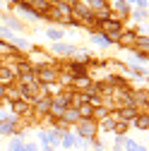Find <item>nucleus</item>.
Here are the masks:
<instances>
[{
	"instance_id": "obj_8",
	"label": "nucleus",
	"mask_w": 149,
	"mask_h": 151,
	"mask_svg": "<svg viewBox=\"0 0 149 151\" xmlns=\"http://www.w3.org/2000/svg\"><path fill=\"white\" fill-rule=\"evenodd\" d=\"M137 129H144L147 132V127H149V118H147V113H144V115H137Z\"/></svg>"
},
{
	"instance_id": "obj_3",
	"label": "nucleus",
	"mask_w": 149,
	"mask_h": 151,
	"mask_svg": "<svg viewBox=\"0 0 149 151\" xmlns=\"http://www.w3.org/2000/svg\"><path fill=\"white\" fill-rule=\"evenodd\" d=\"M70 10H74V14H77L80 19H84V22H89V19H91V10H89L87 5H82V3H77V5H72Z\"/></svg>"
},
{
	"instance_id": "obj_19",
	"label": "nucleus",
	"mask_w": 149,
	"mask_h": 151,
	"mask_svg": "<svg viewBox=\"0 0 149 151\" xmlns=\"http://www.w3.org/2000/svg\"><path fill=\"white\" fill-rule=\"evenodd\" d=\"M7 50H12V48H7L5 43H0V53H7Z\"/></svg>"
},
{
	"instance_id": "obj_4",
	"label": "nucleus",
	"mask_w": 149,
	"mask_h": 151,
	"mask_svg": "<svg viewBox=\"0 0 149 151\" xmlns=\"http://www.w3.org/2000/svg\"><path fill=\"white\" fill-rule=\"evenodd\" d=\"M103 29L113 34V39H118V31H120V22H111V19H103Z\"/></svg>"
},
{
	"instance_id": "obj_16",
	"label": "nucleus",
	"mask_w": 149,
	"mask_h": 151,
	"mask_svg": "<svg viewBox=\"0 0 149 151\" xmlns=\"http://www.w3.org/2000/svg\"><path fill=\"white\" fill-rule=\"evenodd\" d=\"M135 41V34H127V36H123V39H120V43L125 46V43H132Z\"/></svg>"
},
{
	"instance_id": "obj_9",
	"label": "nucleus",
	"mask_w": 149,
	"mask_h": 151,
	"mask_svg": "<svg viewBox=\"0 0 149 151\" xmlns=\"http://www.w3.org/2000/svg\"><path fill=\"white\" fill-rule=\"evenodd\" d=\"M12 110L17 113V115H22V113H27V103L24 101H14L12 103Z\"/></svg>"
},
{
	"instance_id": "obj_5",
	"label": "nucleus",
	"mask_w": 149,
	"mask_h": 151,
	"mask_svg": "<svg viewBox=\"0 0 149 151\" xmlns=\"http://www.w3.org/2000/svg\"><path fill=\"white\" fill-rule=\"evenodd\" d=\"M70 72L77 74V77H84V74H87V65H82V63H72V65H70Z\"/></svg>"
},
{
	"instance_id": "obj_18",
	"label": "nucleus",
	"mask_w": 149,
	"mask_h": 151,
	"mask_svg": "<svg viewBox=\"0 0 149 151\" xmlns=\"http://www.w3.org/2000/svg\"><path fill=\"white\" fill-rule=\"evenodd\" d=\"M48 36H51V39H55V41H58V39H60V31H55V29H51V31H48Z\"/></svg>"
},
{
	"instance_id": "obj_10",
	"label": "nucleus",
	"mask_w": 149,
	"mask_h": 151,
	"mask_svg": "<svg viewBox=\"0 0 149 151\" xmlns=\"http://www.w3.org/2000/svg\"><path fill=\"white\" fill-rule=\"evenodd\" d=\"M74 86H80V89H84V86H87V91H89L91 82L87 79V74H84V77H77V79H74Z\"/></svg>"
},
{
	"instance_id": "obj_20",
	"label": "nucleus",
	"mask_w": 149,
	"mask_h": 151,
	"mask_svg": "<svg viewBox=\"0 0 149 151\" xmlns=\"http://www.w3.org/2000/svg\"><path fill=\"white\" fill-rule=\"evenodd\" d=\"M5 96V84H0V99Z\"/></svg>"
},
{
	"instance_id": "obj_15",
	"label": "nucleus",
	"mask_w": 149,
	"mask_h": 151,
	"mask_svg": "<svg viewBox=\"0 0 149 151\" xmlns=\"http://www.w3.org/2000/svg\"><path fill=\"white\" fill-rule=\"evenodd\" d=\"M72 144H74V139H72V134H65V137H63V146H67V149H70Z\"/></svg>"
},
{
	"instance_id": "obj_6",
	"label": "nucleus",
	"mask_w": 149,
	"mask_h": 151,
	"mask_svg": "<svg viewBox=\"0 0 149 151\" xmlns=\"http://www.w3.org/2000/svg\"><path fill=\"white\" fill-rule=\"evenodd\" d=\"M14 79V72L7 70V67H0V84H5V82H12Z\"/></svg>"
},
{
	"instance_id": "obj_12",
	"label": "nucleus",
	"mask_w": 149,
	"mask_h": 151,
	"mask_svg": "<svg viewBox=\"0 0 149 151\" xmlns=\"http://www.w3.org/2000/svg\"><path fill=\"white\" fill-rule=\"evenodd\" d=\"M55 53H60V55H70V53H72V46H63V43H55Z\"/></svg>"
},
{
	"instance_id": "obj_1",
	"label": "nucleus",
	"mask_w": 149,
	"mask_h": 151,
	"mask_svg": "<svg viewBox=\"0 0 149 151\" xmlns=\"http://www.w3.org/2000/svg\"><path fill=\"white\" fill-rule=\"evenodd\" d=\"M36 79H39V82H55V79H58V72H55L53 67H39V70H36Z\"/></svg>"
},
{
	"instance_id": "obj_17",
	"label": "nucleus",
	"mask_w": 149,
	"mask_h": 151,
	"mask_svg": "<svg viewBox=\"0 0 149 151\" xmlns=\"http://www.w3.org/2000/svg\"><path fill=\"white\" fill-rule=\"evenodd\" d=\"M125 144H127V151H135V149H137V144H135L132 139H125Z\"/></svg>"
},
{
	"instance_id": "obj_11",
	"label": "nucleus",
	"mask_w": 149,
	"mask_h": 151,
	"mask_svg": "<svg viewBox=\"0 0 149 151\" xmlns=\"http://www.w3.org/2000/svg\"><path fill=\"white\" fill-rule=\"evenodd\" d=\"M51 108V99H41L39 103H36V110H39V113H46Z\"/></svg>"
},
{
	"instance_id": "obj_13",
	"label": "nucleus",
	"mask_w": 149,
	"mask_h": 151,
	"mask_svg": "<svg viewBox=\"0 0 149 151\" xmlns=\"http://www.w3.org/2000/svg\"><path fill=\"white\" fill-rule=\"evenodd\" d=\"M34 10H48V3H46V0H34Z\"/></svg>"
},
{
	"instance_id": "obj_7",
	"label": "nucleus",
	"mask_w": 149,
	"mask_h": 151,
	"mask_svg": "<svg viewBox=\"0 0 149 151\" xmlns=\"http://www.w3.org/2000/svg\"><path fill=\"white\" fill-rule=\"evenodd\" d=\"M63 120H67V122L80 120V115H77V108H70V110H65V113H63Z\"/></svg>"
},
{
	"instance_id": "obj_2",
	"label": "nucleus",
	"mask_w": 149,
	"mask_h": 151,
	"mask_svg": "<svg viewBox=\"0 0 149 151\" xmlns=\"http://www.w3.org/2000/svg\"><path fill=\"white\" fill-rule=\"evenodd\" d=\"M80 134H82V137H89V139H91V137L96 134V125L91 122V120H82V122H80Z\"/></svg>"
},
{
	"instance_id": "obj_14",
	"label": "nucleus",
	"mask_w": 149,
	"mask_h": 151,
	"mask_svg": "<svg viewBox=\"0 0 149 151\" xmlns=\"http://www.w3.org/2000/svg\"><path fill=\"white\" fill-rule=\"evenodd\" d=\"M91 5H94V7L99 10V12H101V10H108V7H106V3H103V0H91Z\"/></svg>"
}]
</instances>
